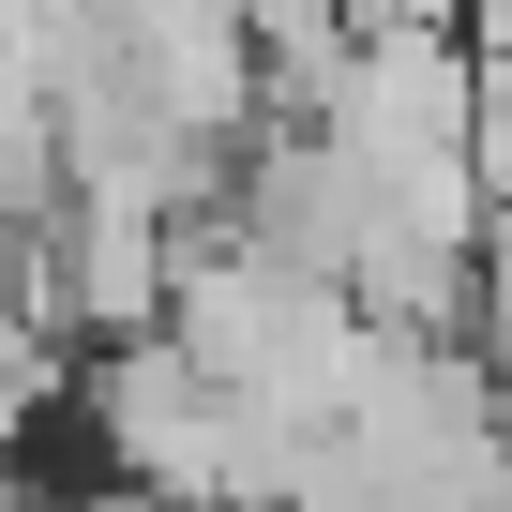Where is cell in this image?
<instances>
[{
    "instance_id": "obj_1",
    "label": "cell",
    "mask_w": 512,
    "mask_h": 512,
    "mask_svg": "<svg viewBox=\"0 0 512 512\" xmlns=\"http://www.w3.org/2000/svg\"><path fill=\"white\" fill-rule=\"evenodd\" d=\"M467 362L512 392V226H482V256H467Z\"/></svg>"
},
{
    "instance_id": "obj_2",
    "label": "cell",
    "mask_w": 512,
    "mask_h": 512,
    "mask_svg": "<svg viewBox=\"0 0 512 512\" xmlns=\"http://www.w3.org/2000/svg\"><path fill=\"white\" fill-rule=\"evenodd\" d=\"M467 181H482V211L512 226V61L467 76Z\"/></svg>"
},
{
    "instance_id": "obj_3",
    "label": "cell",
    "mask_w": 512,
    "mask_h": 512,
    "mask_svg": "<svg viewBox=\"0 0 512 512\" xmlns=\"http://www.w3.org/2000/svg\"><path fill=\"white\" fill-rule=\"evenodd\" d=\"M46 211H61V181H31V166H0V256H16V241H31Z\"/></svg>"
},
{
    "instance_id": "obj_4",
    "label": "cell",
    "mask_w": 512,
    "mask_h": 512,
    "mask_svg": "<svg viewBox=\"0 0 512 512\" xmlns=\"http://www.w3.org/2000/svg\"><path fill=\"white\" fill-rule=\"evenodd\" d=\"M0 512H121V497H0Z\"/></svg>"
}]
</instances>
